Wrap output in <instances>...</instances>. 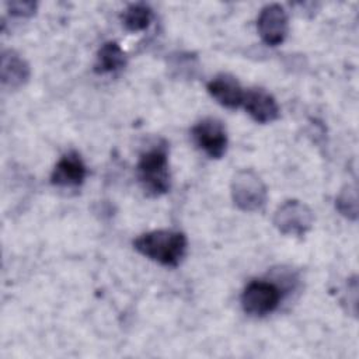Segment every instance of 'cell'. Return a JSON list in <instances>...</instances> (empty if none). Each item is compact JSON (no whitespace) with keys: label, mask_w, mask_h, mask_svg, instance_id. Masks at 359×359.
<instances>
[{"label":"cell","mask_w":359,"mask_h":359,"mask_svg":"<svg viewBox=\"0 0 359 359\" xmlns=\"http://www.w3.org/2000/svg\"><path fill=\"white\" fill-rule=\"evenodd\" d=\"M187 236L175 230H153L133 240L135 250L164 266H177L187 252Z\"/></svg>","instance_id":"1"},{"label":"cell","mask_w":359,"mask_h":359,"mask_svg":"<svg viewBox=\"0 0 359 359\" xmlns=\"http://www.w3.org/2000/svg\"><path fill=\"white\" fill-rule=\"evenodd\" d=\"M137 178L146 194L160 196L170 191V170L165 146L144 151L137 161Z\"/></svg>","instance_id":"2"},{"label":"cell","mask_w":359,"mask_h":359,"mask_svg":"<svg viewBox=\"0 0 359 359\" xmlns=\"http://www.w3.org/2000/svg\"><path fill=\"white\" fill-rule=\"evenodd\" d=\"M282 300L280 289L266 280H251L241 293L243 310L254 317H264L275 311Z\"/></svg>","instance_id":"3"},{"label":"cell","mask_w":359,"mask_h":359,"mask_svg":"<svg viewBox=\"0 0 359 359\" xmlns=\"http://www.w3.org/2000/svg\"><path fill=\"white\" fill-rule=\"evenodd\" d=\"M231 198L241 210L255 212L265 205L266 187L252 170H243L233 177Z\"/></svg>","instance_id":"4"},{"label":"cell","mask_w":359,"mask_h":359,"mask_svg":"<svg viewBox=\"0 0 359 359\" xmlns=\"http://www.w3.org/2000/svg\"><path fill=\"white\" fill-rule=\"evenodd\" d=\"M313 219V212L307 205L292 199L278 208L273 216V224L286 236H304L311 229Z\"/></svg>","instance_id":"5"},{"label":"cell","mask_w":359,"mask_h":359,"mask_svg":"<svg viewBox=\"0 0 359 359\" xmlns=\"http://www.w3.org/2000/svg\"><path fill=\"white\" fill-rule=\"evenodd\" d=\"M192 139L196 146L210 158H222L227 149V132L222 121L216 118H203L194 125Z\"/></svg>","instance_id":"6"},{"label":"cell","mask_w":359,"mask_h":359,"mask_svg":"<svg viewBox=\"0 0 359 359\" xmlns=\"http://www.w3.org/2000/svg\"><path fill=\"white\" fill-rule=\"evenodd\" d=\"M257 29L261 39L269 45H280L289 31V20L286 10L276 3L266 4L261 8L257 18Z\"/></svg>","instance_id":"7"},{"label":"cell","mask_w":359,"mask_h":359,"mask_svg":"<svg viewBox=\"0 0 359 359\" xmlns=\"http://www.w3.org/2000/svg\"><path fill=\"white\" fill-rule=\"evenodd\" d=\"M243 107L258 123H269L278 119L279 105L272 94L264 88H250L244 93Z\"/></svg>","instance_id":"8"},{"label":"cell","mask_w":359,"mask_h":359,"mask_svg":"<svg viewBox=\"0 0 359 359\" xmlns=\"http://www.w3.org/2000/svg\"><path fill=\"white\" fill-rule=\"evenodd\" d=\"M87 175V167L77 151L63 154L50 174V182L56 187H79Z\"/></svg>","instance_id":"9"},{"label":"cell","mask_w":359,"mask_h":359,"mask_svg":"<svg viewBox=\"0 0 359 359\" xmlns=\"http://www.w3.org/2000/svg\"><path fill=\"white\" fill-rule=\"evenodd\" d=\"M208 93L215 98L220 105L234 109L243 105L244 100V90L240 81L229 74V73H219L215 76L206 86Z\"/></svg>","instance_id":"10"},{"label":"cell","mask_w":359,"mask_h":359,"mask_svg":"<svg viewBox=\"0 0 359 359\" xmlns=\"http://www.w3.org/2000/svg\"><path fill=\"white\" fill-rule=\"evenodd\" d=\"M29 79V66L24 57L14 50L1 53V83L10 88L21 87Z\"/></svg>","instance_id":"11"},{"label":"cell","mask_w":359,"mask_h":359,"mask_svg":"<svg viewBox=\"0 0 359 359\" xmlns=\"http://www.w3.org/2000/svg\"><path fill=\"white\" fill-rule=\"evenodd\" d=\"M126 65V55L118 42L108 41L97 52L94 72L98 74L114 73Z\"/></svg>","instance_id":"12"},{"label":"cell","mask_w":359,"mask_h":359,"mask_svg":"<svg viewBox=\"0 0 359 359\" xmlns=\"http://www.w3.org/2000/svg\"><path fill=\"white\" fill-rule=\"evenodd\" d=\"M151 18H153V11L146 3L129 4L121 15L123 27L130 32L146 29Z\"/></svg>","instance_id":"13"},{"label":"cell","mask_w":359,"mask_h":359,"mask_svg":"<svg viewBox=\"0 0 359 359\" xmlns=\"http://www.w3.org/2000/svg\"><path fill=\"white\" fill-rule=\"evenodd\" d=\"M337 209L348 219L355 220L358 216V198L353 187H345L337 198Z\"/></svg>","instance_id":"14"},{"label":"cell","mask_w":359,"mask_h":359,"mask_svg":"<svg viewBox=\"0 0 359 359\" xmlns=\"http://www.w3.org/2000/svg\"><path fill=\"white\" fill-rule=\"evenodd\" d=\"M7 7L14 17H31L36 11V3L34 1H10Z\"/></svg>","instance_id":"15"}]
</instances>
